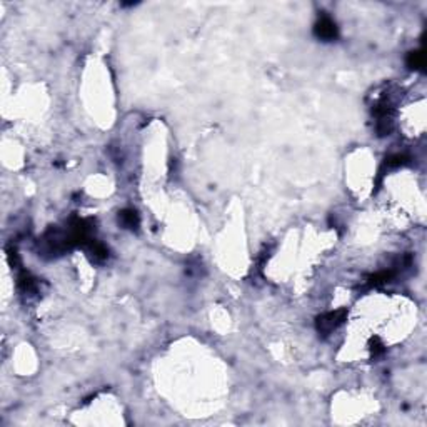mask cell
I'll return each instance as SVG.
<instances>
[{"label":"cell","mask_w":427,"mask_h":427,"mask_svg":"<svg viewBox=\"0 0 427 427\" xmlns=\"http://www.w3.org/2000/svg\"><path fill=\"white\" fill-rule=\"evenodd\" d=\"M314 34H316L317 39H321L324 42H331L339 37V29H337L336 22L332 20L331 17L324 15L322 18H319L317 23L314 25Z\"/></svg>","instance_id":"cell-2"},{"label":"cell","mask_w":427,"mask_h":427,"mask_svg":"<svg viewBox=\"0 0 427 427\" xmlns=\"http://www.w3.org/2000/svg\"><path fill=\"white\" fill-rule=\"evenodd\" d=\"M369 349H370V352H372V355L375 357V355H381L384 350H386V345H384V342L379 339L377 336H374L372 339L369 341Z\"/></svg>","instance_id":"cell-7"},{"label":"cell","mask_w":427,"mask_h":427,"mask_svg":"<svg viewBox=\"0 0 427 427\" xmlns=\"http://www.w3.org/2000/svg\"><path fill=\"white\" fill-rule=\"evenodd\" d=\"M394 275H396V270H392V269L391 270H382V272H379V274L370 275L369 280H367V284L370 285V287H379V285H384V284L391 282Z\"/></svg>","instance_id":"cell-4"},{"label":"cell","mask_w":427,"mask_h":427,"mask_svg":"<svg viewBox=\"0 0 427 427\" xmlns=\"http://www.w3.org/2000/svg\"><path fill=\"white\" fill-rule=\"evenodd\" d=\"M407 65L414 70H424L426 67V55L421 52V50H416V52H411L407 55Z\"/></svg>","instance_id":"cell-5"},{"label":"cell","mask_w":427,"mask_h":427,"mask_svg":"<svg viewBox=\"0 0 427 427\" xmlns=\"http://www.w3.org/2000/svg\"><path fill=\"white\" fill-rule=\"evenodd\" d=\"M119 222H120L122 227L130 229V231H137L139 224H140V217H139V214L135 212V210L125 209V210H122V212L119 214Z\"/></svg>","instance_id":"cell-3"},{"label":"cell","mask_w":427,"mask_h":427,"mask_svg":"<svg viewBox=\"0 0 427 427\" xmlns=\"http://www.w3.org/2000/svg\"><path fill=\"white\" fill-rule=\"evenodd\" d=\"M85 249L88 251V254H90L95 260H104L105 257H107V249H105L104 246H102V244L95 242V241H93V239H92L90 242L87 244Z\"/></svg>","instance_id":"cell-6"},{"label":"cell","mask_w":427,"mask_h":427,"mask_svg":"<svg viewBox=\"0 0 427 427\" xmlns=\"http://www.w3.org/2000/svg\"><path fill=\"white\" fill-rule=\"evenodd\" d=\"M406 162H407V157H406V156H401V154H397V156H392V157L386 159V164H384V167H387V169L401 167V166H404Z\"/></svg>","instance_id":"cell-8"},{"label":"cell","mask_w":427,"mask_h":427,"mask_svg":"<svg viewBox=\"0 0 427 427\" xmlns=\"http://www.w3.org/2000/svg\"><path fill=\"white\" fill-rule=\"evenodd\" d=\"M345 317H347L345 309H341V311H334V312H327V314H324V316L317 317L316 327L322 336H327V334H331L332 331H336L337 327L345 321Z\"/></svg>","instance_id":"cell-1"}]
</instances>
